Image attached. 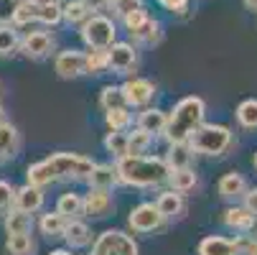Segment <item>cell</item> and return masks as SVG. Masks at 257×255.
I'll list each match as a JSON object with an SVG mask.
<instances>
[{
	"label": "cell",
	"instance_id": "cell-28",
	"mask_svg": "<svg viewBox=\"0 0 257 255\" xmlns=\"http://www.w3.org/2000/svg\"><path fill=\"white\" fill-rule=\"evenodd\" d=\"M151 143H153V135L138 128L133 135H127V156H143L151 148Z\"/></svg>",
	"mask_w": 257,
	"mask_h": 255
},
{
	"label": "cell",
	"instance_id": "cell-17",
	"mask_svg": "<svg viewBox=\"0 0 257 255\" xmlns=\"http://www.w3.org/2000/svg\"><path fill=\"white\" fill-rule=\"evenodd\" d=\"M166 123H168V115L161 113V110H145V113H140V118H138V128L145 130V133H151V135L163 133V130H166Z\"/></svg>",
	"mask_w": 257,
	"mask_h": 255
},
{
	"label": "cell",
	"instance_id": "cell-36",
	"mask_svg": "<svg viewBox=\"0 0 257 255\" xmlns=\"http://www.w3.org/2000/svg\"><path fill=\"white\" fill-rule=\"evenodd\" d=\"M18 36H16V31L6 23V26H0V56H8V54H13L16 49H18Z\"/></svg>",
	"mask_w": 257,
	"mask_h": 255
},
{
	"label": "cell",
	"instance_id": "cell-26",
	"mask_svg": "<svg viewBox=\"0 0 257 255\" xmlns=\"http://www.w3.org/2000/svg\"><path fill=\"white\" fill-rule=\"evenodd\" d=\"M168 181H171V187H173V192H189V189H194L196 187V174L186 166V168H173L171 171V176H168Z\"/></svg>",
	"mask_w": 257,
	"mask_h": 255
},
{
	"label": "cell",
	"instance_id": "cell-33",
	"mask_svg": "<svg viewBox=\"0 0 257 255\" xmlns=\"http://www.w3.org/2000/svg\"><path fill=\"white\" fill-rule=\"evenodd\" d=\"M237 120L242 128H257V100H244L237 107Z\"/></svg>",
	"mask_w": 257,
	"mask_h": 255
},
{
	"label": "cell",
	"instance_id": "cell-3",
	"mask_svg": "<svg viewBox=\"0 0 257 255\" xmlns=\"http://www.w3.org/2000/svg\"><path fill=\"white\" fill-rule=\"evenodd\" d=\"M232 145V130L227 125H199L191 138H189V148L196 153L206 156H222Z\"/></svg>",
	"mask_w": 257,
	"mask_h": 255
},
{
	"label": "cell",
	"instance_id": "cell-19",
	"mask_svg": "<svg viewBox=\"0 0 257 255\" xmlns=\"http://www.w3.org/2000/svg\"><path fill=\"white\" fill-rule=\"evenodd\" d=\"M56 212L64 214L66 220H69V217H71V220H77V217L84 212V199H82L79 194H74V192L61 194V197H59V204H56Z\"/></svg>",
	"mask_w": 257,
	"mask_h": 255
},
{
	"label": "cell",
	"instance_id": "cell-49",
	"mask_svg": "<svg viewBox=\"0 0 257 255\" xmlns=\"http://www.w3.org/2000/svg\"><path fill=\"white\" fill-rule=\"evenodd\" d=\"M51 255H71V252H69V250H54Z\"/></svg>",
	"mask_w": 257,
	"mask_h": 255
},
{
	"label": "cell",
	"instance_id": "cell-18",
	"mask_svg": "<svg viewBox=\"0 0 257 255\" xmlns=\"http://www.w3.org/2000/svg\"><path fill=\"white\" fill-rule=\"evenodd\" d=\"M87 181H89V187H94V189H112L117 184V171L112 166H97L94 163V168H92Z\"/></svg>",
	"mask_w": 257,
	"mask_h": 255
},
{
	"label": "cell",
	"instance_id": "cell-52",
	"mask_svg": "<svg viewBox=\"0 0 257 255\" xmlns=\"http://www.w3.org/2000/svg\"><path fill=\"white\" fill-rule=\"evenodd\" d=\"M254 168H257V156H254Z\"/></svg>",
	"mask_w": 257,
	"mask_h": 255
},
{
	"label": "cell",
	"instance_id": "cell-51",
	"mask_svg": "<svg viewBox=\"0 0 257 255\" xmlns=\"http://www.w3.org/2000/svg\"><path fill=\"white\" fill-rule=\"evenodd\" d=\"M249 255H257V245H252V247H249Z\"/></svg>",
	"mask_w": 257,
	"mask_h": 255
},
{
	"label": "cell",
	"instance_id": "cell-35",
	"mask_svg": "<svg viewBox=\"0 0 257 255\" xmlns=\"http://www.w3.org/2000/svg\"><path fill=\"white\" fill-rule=\"evenodd\" d=\"M109 64H107V49H92L87 54V74H102L107 71Z\"/></svg>",
	"mask_w": 257,
	"mask_h": 255
},
{
	"label": "cell",
	"instance_id": "cell-31",
	"mask_svg": "<svg viewBox=\"0 0 257 255\" xmlns=\"http://www.w3.org/2000/svg\"><path fill=\"white\" fill-rule=\"evenodd\" d=\"M8 252L11 255H33V240L28 232L8 235Z\"/></svg>",
	"mask_w": 257,
	"mask_h": 255
},
{
	"label": "cell",
	"instance_id": "cell-2",
	"mask_svg": "<svg viewBox=\"0 0 257 255\" xmlns=\"http://www.w3.org/2000/svg\"><path fill=\"white\" fill-rule=\"evenodd\" d=\"M204 113H206V105L201 97H183L168 115V123L163 130L168 143H189L191 133L204 123Z\"/></svg>",
	"mask_w": 257,
	"mask_h": 255
},
{
	"label": "cell",
	"instance_id": "cell-14",
	"mask_svg": "<svg viewBox=\"0 0 257 255\" xmlns=\"http://www.w3.org/2000/svg\"><path fill=\"white\" fill-rule=\"evenodd\" d=\"M239 245L227 240V237H204L199 242V255H237Z\"/></svg>",
	"mask_w": 257,
	"mask_h": 255
},
{
	"label": "cell",
	"instance_id": "cell-40",
	"mask_svg": "<svg viewBox=\"0 0 257 255\" xmlns=\"http://www.w3.org/2000/svg\"><path fill=\"white\" fill-rule=\"evenodd\" d=\"M151 16L145 13L143 8H135V11H130L127 16H122V21H125V26H127V31H135V28H140L145 21H148Z\"/></svg>",
	"mask_w": 257,
	"mask_h": 255
},
{
	"label": "cell",
	"instance_id": "cell-21",
	"mask_svg": "<svg viewBox=\"0 0 257 255\" xmlns=\"http://www.w3.org/2000/svg\"><path fill=\"white\" fill-rule=\"evenodd\" d=\"M33 227V217L28 212L21 209H11V214L6 217V232L8 235H21V232H31Z\"/></svg>",
	"mask_w": 257,
	"mask_h": 255
},
{
	"label": "cell",
	"instance_id": "cell-43",
	"mask_svg": "<svg viewBox=\"0 0 257 255\" xmlns=\"http://www.w3.org/2000/svg\"><path fill=\"white\" fill-rule=\"evenodd\" d=\"M158 3L166 11H171V13H183V11L189 8V0H158Z\"/></svg>",
	"mask_w": 257,
	"mask_h": 255
},
{
	"label": "cell",
	"instance_id": "cell-6",
	"mask_svg": "<svg viewBox=\"0 0 257 255\" xmlns=\"http://www.w3.org/2000/svg\"><path fill=\"white\" fill-rule=\"evenodd\" d=\"M92 255H138V245L120 230H107L97 237Z\"/></svg>",
	"mask_w": 257,
	"mask_h": 255
},
{
	"label": "cell",
	"instance_id": "cell-47",
	"mask_svg": "<svg viewBox=\"0 0 257 255\" xmlns=\"http://www.w3.org/2000/svg\"><path fill=\"white\" fill-rule=\"evenodd\" d=\"M33 3H39V6H61V0H33Z\"/></svg>",
	"mask_w": 257,
	"mask_h": 255
},
{
	"label": "cell",
	"instance_id": "cell-11",
	"mask_svg": "<svg viewBox=\"0 0 257 255\" xmlns=\"http://www.w3.org/2000/svg\"><path fill=\"white\" fill-rule=\"evenodd\" d=\"M21 49L26 56H33V59H44L51 49H54V39L44 31H31L26 33V39L21 41Z\"/></svg>",
	"mask_w": 257,
	"mask_h": 255
},
{
	"label": "cell",
	"instance_id": "cell-24",
	"mask_svg": "<svg viewBox=\"0 0 257 255\" xmlns=\"http://www.w3.org/2000/svg\"><path fill=\"white\" fill-rule=\"evenodd\" d=\"M89 16H92V11L87 8L84 0H69L61 8V21H69V23H84Z\"/></svg>",
	"mask_w": 257,
	"mask_h": 255
},
{
	"label": "cell",
	"instance_id": "cell-20",
	"mask_svg": "<svg viewBox=\"0 0 257 255\" xmlns=\"http://www.w3.org/2000/svg\"><path fill=\"white\" fill-rule=\"evenodd\" d=\"M254 217L257 214H252L247 207H232V209L224 212V222L234 230H249L254 225Z\"/></svg>",
	"mask_w": 257,
	"mask_h": 255
},
{
	"label": "cell",
	"instance_id": "cell-50",
	"mask_svg": "<svg viewBox=\"0 0 257 255\" xmlns=\"http://www.w3.org/2000/svg\"><path fill=\"white\" fill-rule=\"evenodd\" d=\"M3 123H6V110L0 107V125H3Z\"/></svg>",
	"mask_w": 257,
	"mask_h": 255
},
{
	"label": "cell",
	"instance_id": "cell-7",
	"mask_svg": "<svg viewBox=\"0 0 257 255\" xmlns=\"http://www.w3.org/2000/svg\"><path fill=\"white\" fill-rule=\"evenodd\" d=\"M166 217L158 212L156 204H138L133 212H130V227L135 232H153L163 225Z\"/></svg>",
	"mask_w": 257,
	"mask_h": 255
},
{
	"label": "cell",
	"instance_id": "cell-22",
	"mask_svg": "<svg viewBox=\"0 0 257 255\" xmlns=\"http://www.w3.org/2000/svg\"><path fill=\"white\" fill-rule=\"evenodd\" d=\"M156 207H158V212L163 214V217H178L181 212H183V199H181V192H163L161 197H158V202H156Z\"/></svg>",
	"mask_w": 257,
	"mask_h": 255
},
{
	"label": "cell",
	"instance_id": "cell-39",
	"mask_svg": "<svg viewBox=\"0 0 257 255\" xmlns=\"http://www.w3.org/2000/svg\"><path fill=\"white\" fill-rule=\"evenodd\" d=\"M21 3H23V0H0V26L13 23V16H16Z\"/></svg>",
	"mask_w": 257,
	"mask_h": 255
},
{
	"label": "cell",
	"instance_id": "cell-32",
	"mask_svg": "<svg viewBox=\"0 0 257 255\" xmlns=\"http://www.w3.org/2000/svg\"><path fill=\"white\" fill-rule=\"evenodd\" d=\"M99 102H102V107L104 110H115V107H127V102H125V95H122V87H104L102 90V97H99Z\"/></svg>",
	"mask_w": 257,
	"mask_h": 255
},
{
	"label": "cell",
	"instance_id": "cell-15",
	"mask_svg": "<svg viewBox=\"0 0 257 255\" xmlns=\"http://www.w3.org/2000/svg\"><path fill=\"white\" fill-rule=\"evenodd\" d=\"M26 179H28L31 187H41L44 189V187H49V184H54V181H56V174H54V168H51L49 161H39V163L28 166Z\"/></svg>",
	"mask_w": 257,
	"mask_h": 255
},
{
	"label": "cell",
	"instance_id": "cell-16",
	"mask_svg": "<svg viewBox=\"0 0 257 255\" xmlns=\"http://www.w3.org/2000/svg\"><path fill=\"white\" fill-rule=\"evenodd\" d=\"M64 237H66V242H69L71 247H84V245H89V240H92V230H89L84 222H79V220H71V222H66V227H64Z\"/></svg>",
	"mask_w": 257,
	"mask_h": 255
},
{
	"label": "cell",
	"instance_id": "cell-37",
	"mask_svg": "<svg viewBox=\"0 0 257 255\" xmlns=\"http://www.w3.org/2000/svg\"><path fill=\"white\" fill-rule=\"evenodd\" d=\"M107 125H109V130H125V128L130 125L127 107H115V110H107Z\"/></svg>",
	"mask_w": 257,
	"mask_h": 255
},
{
	"label": "cell",
	"instance_id": "cell-46",
	"mask_svg": "<svg viewBox=\"0 0 257 255\" xmlns=\"http://www.w3.org/2000/svg\"><path fill=\"white\" fill-rule=\"evenodd\" d=\"M8 158H13V156H11V151L6 148L3 143H0V163H3V161H8Z\"/></svg>",
	"mask_w": 257,
	"mask_h": 255
},
{
	"label": "cell",
	"instance_id": "cell-13",
	"mask_svg": "<svg viewBox=\"0 0 257 255\" xmlns=\"http://www.w3.org/2000/svg\"><path fill=\"white\" fill-rule=\"evenodd\" d=\"M13 204H16V209L28 212V214L39 212V209L44 207V192H41V187H31V184H26L23 189L16 192Z\"/></svg>",
	"mask_w": 257,
	"mask_h": 255
},
{
	"label": "cell",
	"instance_id": "cell-9",
	"mask_svg": "<svg viewBox=\"0 0 257 255\" xmlns=\"http://www.w3.org/2000/svg\"><path fill=\"white\" fill-rule=\"evenodd\" d=\"M122 95H125V102H127V105H133V107H145V105L153 100L156 87H153V82H148V79H127V82L122 84Z\"/></svg>",
	"mask_w": 257,
	"mask_h": 255
},
{
	"label": "cell",
	"instance_id": "cell-27",
	"mask_svg": "<svg viewBox=\"0 0 257 255\" xmlns=\"http://www.w3.org/2000/svg\"><path fill=\"white\" fill-rule=\"evenodd\" d=\"M191 148H189V143H171V153H168V166L171 171L173 168H186L191 163Z\"/></svg>",
	"mask_w": 257,
	"mask_h": 255
},
{
	"label": "cell",
	"instance_id": "cell-8",
	"mask_svg": "<svg viewBox=\"0 0 257 255\" xmlns=\"http://www.w3.org/2000/svg\"><path fill=\"white\" fill-rule=\"evenodd\" d=\"M56 74L64 77V79H71V77H79V74H87V54L82 51H61L56 56Z\"/></svg>",
	"mask_w": 257,
	"mask_h": 255
},
{
	"label": "cell",
	"instance_id": "cell-45",
	"mask_svg": "<svg viewBox=\"0 0 257 255\" xmlns=\"http://www.w3.org/2000/svg\"><path fill=\"white\" fill-rule=\"evenodd\" d=\"M84 3H87V8L94 13V11H104V8L109 6V0H84Z\"/></svg>",
	"mask_w": 257,
	"mask_h": 255
},
{
	"label": "cell",
	"instance_id": "cell-34",
	"mask_svg": "<svg viewBox=\"0 0 257 255\" xmlns=\"http://www.w3.org/2000/svg\"><path fill=\"white\" fill-rule=\"evenodd\" d=\"M66 217L64 214H59V212H54V214H44V220H41V232L44 235H64V227H66Z\"/></svg>",
	"mask_w": 257,
	"mask_h": 255
},
{
	"label": "cell",
	"instance_id": "cell-42",
	"mask_svg": "<svg viewBox=\"0 0 257 255\" xmlns=\"http://www.w3.org/2000/svg\"><path fill=\"white\" fill-rule=\"evenodd\" d=\"M13 197H16L13 187L8 184V181L0 179V209H8V207L13 204Z\"/></svg>",
	"mask_w": 257,
	"mask_h": 255
},
{
	"label": "cell",
	"instance_id": "cell-10",
	"mask_svg": "<svg viewBox=\"0 0 257 255\" xmlns=\"http://www.w3.org/2000/svg\"><path fill=\"white\" fill-rule=\"evenodd\" d=\"M135 61H138V54L130 44H112L107 49V64L117 74H125L127 69H133Z\"/></svg>",
	"mask_w": 257,
	"mask_h": 255
},
{
	"label": "cell",
	"instance_id": "cell-25",
	"mask_svg": "<svg viewBox=\"0 0 257 255\" xmlns=\"http://www.w3.org/2000/svg\"><path fill=\"white\" fill-rule=\"evenodd\" d=\"M244 179L239 176V174H224L222 176V181H219V194L222 197H227V199H232V197H242L244 194Z\"/></svg>",
	"mask_w": 257,
	"mask_h": 255
},
{
	"label": "cell",
	"instance_id": "cell-5",
	"mask_svg": "<svg viewBox=\"0 0 257 255\" xmlns=\"http://www.w3.org/2000/svg\"><path fill=\"white\" fill-rule=\"evenodd\" d=\"M115 23L104 16H89L82 23V39L89 49H109L115 44Z\"/></svg>",
	"mask_w": 257,
	"mask_h": 255
},
{
	"label": "cell",
	"instance_id": "cell-44",
	"mask_svg": "<svg viewBox=\"0 0 257 255\" xmlns=\"http://www.w3.org/2000/svg\"><path fill=\"white\" fill-rule=\"evenodd\" d=\"M244 207H247L252 214H257V189H252L249 194H244Z\"/></svg>",
	"mask_w": 257,
	"mask_h": 255
},
{
	"label": "cell",
	"instance_id": "cell-23",
	"mask_svg": "<svg viewBox=\"0 0 257 255\" xmlns=\"http://www.w3.org/2000/svg\"><path fill=\"white\" fill-rule=\"evenodd\" d=\"M133 33V39L135 41H140V44H158L161 41V23L156 21V18H148L140 28H135V31H130Z\"/></svg>",
	"mask_w": 257,
	"mask_h": 255
},
{
	"label": "cell",
	"instance_id": "cell-41",
	"mask_svg": "<svg viewBox=\"0 0 257 255\" xmlns=\"http://www.w3.org/2000/svg\"><path fill=\"white\" fill-rule=\"evenodd\" d=\"M109 6L117 16H127L135 8H143V0H109Z\"/></svg>",
	"mask_w": 257,
	"mask_h": 255
},
{
	"label": "cell",
	"instance_id": "cell-48",
	"mask_svg": "<svg viewBox=\"0 0 257 255\" xmlns=\"http://www.w3.org/2000/svg\"><path fill=\"white\" fill-rule=\"evenodd\" d=\"M244 6H247L249 11H254V13H257V0H244Z\"/></svg>",
	"mask_w": 257,
	"mask_h": 255
},
{
	"label": "cell",
	"instance_id": "cell-12",
	"mask_svg": "<svg viewBox=\"0 0 257 255\" xmlns=\"http://www.w3.org/2000/svg\"><path fill=\"white\" fill-rule=\"evenodd\" d=\"M84 212L92 217H107L112 212V197H109V189H89V194L84 197Z\"/></svg>",
	"mask_w": 257,
	"mask_h": 255
},
{
	"label": "cell",
	"instance_id": "cell-38",
	"mask_svg": "<svg viewBox=\"0 0 257 255\" xmlns=\"http://www.w3.org/2000/svg\"><path fill=\"white\" fill-rule=\"evenodd\" d=\"M59 21H61V6H39V18H36V23L56 26Z\"/></svg>",
	"mask_w": 257,
	"mask_h": 255
},
{
	"label": "cell",
	"instance_id": "cell-29",
	"mask_svg": "<svg viewBox=\"0 0 257 255\" xmlns=\"http://www.w3.org/2000/svg\"><path fill=\"white\" fill-rule=\"evenodd\" d=\"M104 148L112 156H117V158L127 156V133L125 130H112L107 135V140H104Z\"/></svg>",
	"mask_w": 257,
	"mask_h": 255
},
{
	"label": "cell",
	"instance_id": "cell-30",
	"mask_svg": "<svg viewBox=\"0 0 257 255\" xmlns=\"http://www.w3.org/2000/svg\"><path fill=\"white\" fill-rule=\"evenodd\" d=\"M39 18V3H33V0H23L18 6L16 16H13V23L16 26H28V23H36Z\"/></svg>",
	"mask_w": 257,
	"mask_h": 255
},
{
	"label": "cell",
	"instance_id": "cell-4",
	"mask_svg": "<svg viewBox=\"0 0 257 255\" xmlns=\"http://www.w3.org/2000/svg\"><path fill=\"white\" fill-rule=\"evenodd\" d=\"M56 174V179H74V181H82V179H89L92 168H94V161L87 158V156H79V153H54L46 158Z\"/></svg>",
	"mask_w": 257,
	"mask_h": 255
},
{
	"label": "cell",
	"instance_id": "cell-1",
	"mask_svg": "<svg viewBox=\"0 0 257 255\" xmlns=\"http://www.w3.org/2000/svg\"><path fill=\"white\" fill-rule=\"evenodd\" d=\"M117 181L127 187H158L171 176V166L163 158L148 156H122L115 166Z\"/></svg>",
	"mask_w": 257,
	"mask_h": 255
}]
</instances>
